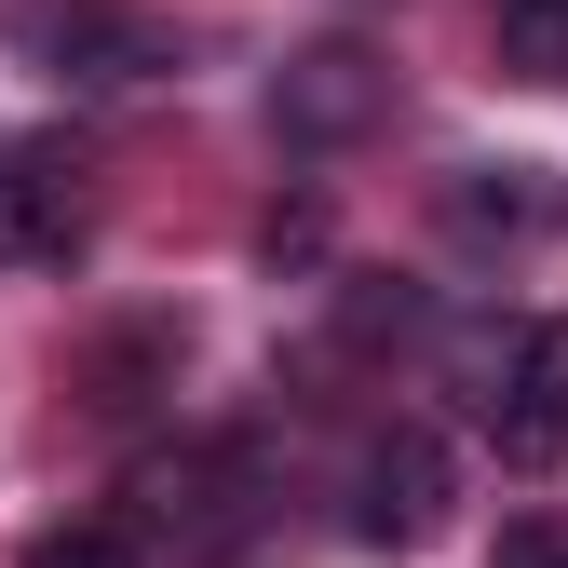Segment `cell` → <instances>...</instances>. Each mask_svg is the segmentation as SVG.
<instances>
[{
  "instance_id": "6da1fadb",
  "label": "cell",
  "mask_w": 568,
  "mask_h": 568,
  "mask_svg": "<svg viewBox=\"0 0 568 568\" xmlns=\"http://www.w3.org/2000/svg\"><path fill=\"white\" fill-rule=\"evenodd\" d=\"M135 501H150V528H163L176 568H244L271 541V474H257V447H176V460L135 474Z\"/></svg>"
},
{
  "instance_id": "7a4b0ae2",
  "label": "cell",
  "mask_w": 568,
  "mask_h": 568,
  "mask_svg": "<svg viewBox=\"0 0 568 568\" xmlns=\"http://www.w3.org/2000/svg\"><path fill=\"white\" fill-rule=\"evenodd\" d=\"M393 122V68L366 41H298L271 68V135L284 150H352V135H379Z\"/></svg>"
},
{
  "instance_id": "3957f363",
  "label": "cell",
  "mask_w": 568,
  "mask_h": 568,
  "mask_svg": "<svg viewBox=\"0 0 568 568\" xmlns=\"http://www.w3.org/2000/svg\"><path fill=\"white\" fill-rule=\"evenodd\" d=\"M447 501H460L447 434H419V419H393V434L352 460V541H366V555H419L447 528Z\"/></svg>"
},
{
  "instance_id": "277c9868",
  "label": "cell",
  "mask_w": 568,
  "mask_h": 568,
  "mask_svg": "<svg viewBox=\"0 0 568 568\" xmlns=\"http://www.w3.org/2000/svg\"><path fill=\"white\" fill-rule=\"evenodd\" d=\"M28 54L54 68V82H82V95H122V82H163V68H176V28L163 14H122V0H41Z\"/></svg>"
},
{
  "instance_id": "5b68a950",
  "label": "cell",
  "mask_w": 568,
  "mask_h": 568,
  "mask_svg": "<svg viewBox=\"0 0 568 568\" xmlns=\"http://www.w3.org/2000/svg\"><path fill=\"white\" fill-rule=\"evenodd\" d=\"M487 434H501V460H568V312H541V325H515V352H501V379H487Z\"/></svg>"
},
{
  "instance_id": "8992f818",
  "label": "cell",
  "mask_w": 568,
  "mask_h": 568,
  "mask_svg": "<svg viewBox=\"0 0 568 568\" xmlns=\"http://www.w3.org/2000/svg\"><path fill=\"white\" fill-rule=\"evenodd\" d=\"M54 257H82V190L41 150H0V271H54Z\"/></svg>"
},
{
  "instance_id": "52a82bcc",
  "label": "cell",
  "mask_w": 568,
  "mask_h": 568,
  "mask_svg": "<svg viewBox=\"0 0 568 568\" xmlns=\"http://www.w3.org/2000/svg\"><path fill=\"white\" fill-rule=\"evenodd\" d=\"M555 176H528V163H474V176H447V231L460 244H528V231H555Z\"/></svg>"
},
{
  "instance_id": "ba28073f",
  "label": "cell",
  "mask_w": 568,
  "mask_h": 568,
  "mask_svg": "<svg viewBox=\"0 0 568 568\" xmlns=\"http://www.w3.org/2000/svg\"><path fill=\"white\" fill-rule=\"evenodd\" d=\"M176 366H190V325H176V312H150V325H122V338H95V352H82V406H109V419H122V406H150Z\"/></svg>"
},
{
  "instance_id": "9c48e42d",
  "label": "cell",
  "mask_w": 568,
  "mask_h": 568,
  "mask_svg": "<svg viewBox=\"0 0 568 568\" xmlns=\"http://www.w3.org/2000/svg\"><path fill=\"white\" fill-rule=\"evenodd\" d=\"M487 28H501V68H515V82H568V0H501Z\"/></svg>"
},
{
  "instance_id": "30bf717a",
  "label": "cell",
  "mask_w": 568,
  "mask_h": 568,
  "mask_svg": "<svg viewBox=\"0 0 568 568\" xmlns=\"http://www.w3.org/2000/svg\"><path fill=\"white\" fill-rule=\"evenodd\" d=\"M14 568H150V555H135L122 528H41V541H28Z\"/></svg>"
},
{
  "instance_id": "8fae6325",
  "label": "cell",
  "mask_w": 568,
  "mask_h": 568,
  "mask_svg": "<svg viewBox=\"0 0 568 568\" xmlns=\"http://www.w3.org/2000/svg\"><path fill=\"white\" fill-rule=\"evenodd\" d=\"M555 568H568V555H555Z\"/></svg>"
}]
</instances>
